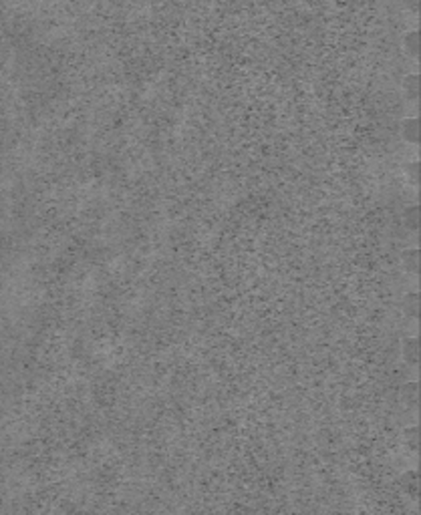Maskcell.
Segmentation results:
<instances>
[{"instance_id":"1","label":"cell","mask_w":421,"mask_h":515,"mask_svg":"<svg viewBox=\"0 0 421 515\" xmlns=\"http://www.w3.org/2000/svg\"><path fill=\"white\" fill-rule=\"evenodd\" d=\"M401 137L409 143H417L419 141V119L417 117H407L401 123Z\"/></svg>"},{"instance_id":"2","label":"cell","mask_w":421,"mask_h":515,"mask_svg":"<svg viewBox=\"0 0 421 515\" xmlns=\"http://www.w3.org/2000/svg\"><path fill=\"white\" fill-rule=\"evenodd\" d=\"M403 91H405V95L409 97L411 101H415L417 97H419V75H407L405 79H403Z\"/></svg>"},{"instance_id":"3","label":"cell","mask_w":421,"mask_h":515,"mask_svg":"<svg viewBox=\"0 0 421 515\" xmlns=\"http://www.w3.org/2000/svg\"><path fill=\"white\" fill-rule=\"evenodd\" d=\"M403 44H405V51H407L409 57H413V59L419 57V32L417 31L407 32L405 38H403Z\"/></svg>"},{"instance_id":"4","label":"cell","mask_w":421,"mask_h":515,"mask_svg":"<svg viewBox=\"0 0 421 515\" xmlns=\"http://www.w3.org/2000/svg\"><path fill=\"white\" fill-rule=\"evenodd\" d=\"M403 220H405V224L409 225L411 229H417V227H419V209H417V207H409V209L405 212Z\"/></svg>"},{"instance_id":"5","label":"cell","mask_w":421,"mask_h":515,"mask_svg":"<svg viewBox=\"0 0 421 515\" xmlns=\"http://www.w3.org/2000/svg\"><path fill=\"white\" fill-rule=\"evenodd\" d=\"M407 171H409L411 181H413V183H417V179H419V163H417V161L409 163V165H407Z\"/></svg>"},{"instance_id":"6","label":"cell","mask_w":421,"mask_h":515,"mask_svg":"<svg viewBox=\"0 0 421 515\" xmlns=\"http://www.w3.org/2000/svg\"><path fill=\"white\" fill-rule=\"evenodd\" d=\"M405 260H407V268L411 270V272H417V264H419V256H417V252H411V254H407L405 256Z\"/></svg>"},{"instance_id":"7","label":"cell","mask_w":421,"mask_h":515,"mask_svg":"<svg viewBox=\"0 0 421 515\" xmlns=\"http://www.w3.org/2000/svg\"><path fill=\"white\" fill-rule=\"evenodd\" d=\"M403 4H405L411 12H419V0H403Z\"/></svg>"}]
</instances>
